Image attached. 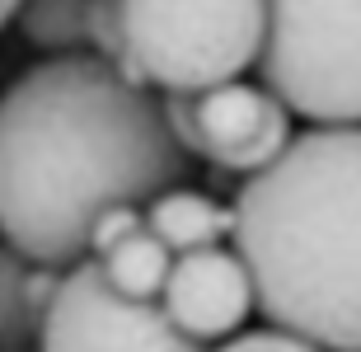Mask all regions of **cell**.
I'll list each match as a JSON object with an SVG mask.
<instances>
[{"mask_svg":"<svg viewBox=\"0 0 361 352\" xmlns=\"http://www.w3.org/2000/svg\"><path fill=\"white\" fill-rule=\"evenodd\" d=\"M188 169L160 95L94 52H56L0 95V235L24 258H85L108 202H146Z\"/></svg>","mask_w":361,"mask_h":352,"instance_id":"1","label":"cell"},{"mask_svg":"<svg viewBox=\"0 0 361 352\" xmlns=\"http://www.w3.org/2000/svg\"><path fill=\"white\" fill-rule=\"evenodd\" d=\"M230 240L263 320L361 348V122H314L244 174Z\"/></svg>","mask_w":361,"mask_h":352,"instance_id":"2","label":"cell"},{"mask_svg":"<svg viewBox=\"0 0 361 352\" xmlns=\"http://www.w3.org/2000/svg\"><path fill=\"white\" fill-rule=\"evenodd\" d=\"M258 85L305 122H361V0H263Z\"/></svg>","mask_w":361,"mask_h":352,"instance_id":"3","label":"cell"},{"mask_svg":"<svg viewBox=\"0 0 361 352\" xmlns=\"http://www.w3.org/2000/svg\"><path fill=\"white\" fill-rule=\"evenodd\" d=\"M122 33L141 85L197 95L254 66L263 0H122Z\"/></svg>","mask_w":361,"mask_h":352,"instance_id":"4","label":"cell"},{"mask_svg":"<svg viewBox=\"0 0 361 352\" xmlns=\"http://www.w3.org/2000/svg\"><path fill=\"white\" fill-rule=\"evenodd\" d=\"M160 104L178 146L226 174H254L291 141V109L268 85H244L240 75L197 95H160Z\"/></svg>","mask_w":361,"mask_h":352,"instance_id":"5","label":"cell"},{"mask_svg":"<svg viewBox=\"0 0 361 352\" xmlns=\"http://www.w3.org/2000/svg\"><path fill=\"white\" fill-rule=\"evenodd\" d=\"M38 348H197L183 339L160 301L127 296L104 277L99 258L85 254L61 268L52 305L42 315Z\"/></svg>","mask_w":361,"mask_h":352,"instance_id":"6","label":"cell"},{"mask_svg":"<svg viewBox=\"0 0 361 352\" xmlns=\"http://www.w3.org/2000/svg\"><path fill=\"white\" fill-rule=\"evenodd\" d=\"M160 305L183 339L221 343L254 315V282L235 249L202 244V249L174 254L169 277L160 286Z\"/></svg>","mask_w":361,"mask_h":352,"instance_id":"7","label":"cell"},{"mask_svg":"<svg viewBox=\"0 0 361 352\" xmlns=\"http://www.w3.org/2000/svg\"><path fill=\"white\" fill-rule=\"evenodd\" d=\"M61 282L56 263L24 258L19 249H0V348H28L38 343L42 315L52 305V291Z\"/></svg>","mask_w":361,"mask_h":352,"instance_id":"8","label":"cell"},{"mask_svg":"<svg viewBox=\"0 0 361 352\" xmlns=\"http://www.w3.org/2000/svg\"><path fill=\"white\" fill-rule=\"evenodd\" d=\"M141 217H146V231L160 235L169 254H188V249H202V244H221L230 235V221H235L207 193H192L183 183L160 188L155 198H146Z\"/></svg>","mask_w":361,"mask_h":352,"instance_id":"9","label":"cell"},{"mask_svg":"<svg viewBox=\"0 0 361 352\" xmlns=\"http://www.w3.org/2000/svg\"><path fill=\"white\" fill-rule=\"evenodd\" d=\"M99 258V268H104V277L118 291H127V296H141V301H160V286L164 277H169V263H174V254L164 249L160 235H150L146 226H136V231H127L118 244H108Z\"/></svg>","mask_w":361,"mask_h":352,"instance_id":"10","label":"cell"},{"mask_svg":"<svg viewBox=\"0 0 361 352\" xmlns=\"http://www.w3.org/2000/svg\"><path fill=\"white\" fill-rule=\"evenodd\" d=\"M85 10L90 0H19L14 24L24 33L28 47L42 52H85L90 33H85Z\"/></svg>","mask_w":361,"mask_h":352,"instance_id":"11","label":"cell"},{"mask_svg":"<svg viewBox=\"0 0 361 352\" xmlns=\"http://www.w3.org/2000/svg\"><path fill=\"white\" fill-rule=\"evenodd\" d=\"M221 343H226L230 352H272V348H277V352H305V348H314L310 339H300V334H291V329L272 324V320L263 329H244L240 324L235 334H226Z\"/></svg>","mask_w":361,"mask_h":352,"instance_id":"12","label":"cell"},{"mask_svg":"<svg viewBox=\"0 0 361 352\" xmlns=\"http://www.w3.org/2000/svg\"><path fill=\"white\" fill-rule=\"evenodd\" d=\"M136 226H146L141 202H108L104 212L90 221V254H104L108 244H118L122 235L136 231Z\"/></svg>","mask_w":361,"mask_h":352,"instance_id":"13","label":"cell"},{"mask_svg":"<svg viewBox=\"0 0 361 352\" xmlns=\"http://www.w3.org/2000/svg\"><path fill=\"white\" fill-rule=\"evenodd\" d=\"M14 10H19V0H0V28L14 19Z\"/></svg>","mask_w":361,"mask_h":352,"instance_id":"14","label":"cell"}]
</instances>
